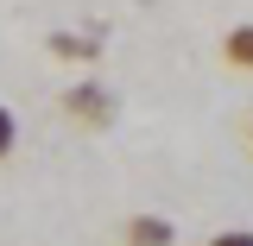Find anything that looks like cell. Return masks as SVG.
<instances>
[{"instance_id": "obj_3", "label": "cell", "mask_w": 253, "mask_h": 246, "mask_svg": "<svg viewBox=\"0 0 253 246\" xmlns=\"http://www.w3.org/2000/svg\"><path fill=\"white\" fill-rule=\"evenodd\" d=\"M76 107H83V114H95V120H108V101H101V89H76V95H70V114H76Z\"/></svg>"}, {"instance_id": "obj_1", "label": "cell", "mask_w": 253, "mask_h": 246, "mask_svg": "<svg viewBox=\"0 0 253 246\" xmlns=\"http://www.w3.org/2000/svg\"><path fill=\"white\" fill-rule=\"evenodd\" d=\"M126 246H177V227L158 215H139V221H126Z\"/></svg>"}, {"instance_id": "obj_2", "label": "cell", "mask_w": 253, "mask_h": 246, "mask_svg": "<svg viewBox=\"0 0 253 246\" xmlns=\"http://www.w3.org/2000/svg\"><path fill=\"white\" fill-rule=\"evenodd\" d=\"M221 51H228V63H241V70H253V26H234L228 38H221Z\"/></svg>"}, {"instance_id": "obj_4", "label": "cell", "mask_w": 253, "mask_h": 246, "mask_svg": "<svg viewBox=\"0 0 253 246\" xmlns=\"http://www.w3.org/2000/svg\"><path fill=\"white\" fill-rule=\"evenodd\" d=\"M13 139H19V126H13V114H6V107H0V158L13 152Z\"/></svg>"}, {"instance_id": "obj_5", "label": "cell", "mask_w": 253, "mask_h": 246, "mask_svg": "<svg viewBox=\"0 0 253 246\" xmlns=\"http://www.w3.org/2000/svg\"><path fill=\"white\" fill-rule=\"evenodd\" d=\"M209 246H253V234H241V227H234V234H215Z\"/></svg>"}]
</instances>
